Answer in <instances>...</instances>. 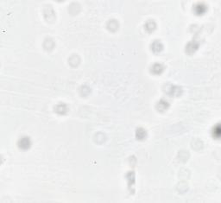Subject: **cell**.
I'll use <instances>...</instances> for the list:
<instances>
[{
	"label": "cell",
	"mask_w": 221,
	"mask_h": 203,
	"mask_svg": "<svg viewBox=\"0 0 221 203\" xmlns=\"http://www.w3.org/2000/svg\"><path fill=\"white\" fill-rule=\"evenodd\" d=\"M17 145H18V147H19L21 150H26L30 149V146H31V141H30V138L25 137V138L19 139V141H18V143H17Z\"/></svg>",
	"instance_id": "cell-1"
},
{
	"label": "cell",
	"mask_w": 221,
	"mask_h": 203,
	"mask_svg": "<svg viewBox=\"0 0 221 203\" xmlns=\"http://www.w3.org/2000/svg\"><path fill=\"white\" fill-rule=\"evenodd\" d=\"M166 92L168 93V94L169 96H180L182 93L181 88L179 87H175V86H169V88H167Z\"/></svg>",
	"instance_id": "cell-2"
},
{
	"label": "cell",
	"mask_w": 221,
	"mask_h": 203,
	"mask_svg": "<svg viewBox=\"0 0 221 203\" xmlns=\"http://www.w3.org/2000/svg\"><path fill=\"white\" fill-rule=\"evenodd\" d=\"M206 10H207V7L204 4H197L194 7V13L196 15H203L206 11Z\"/></svg>",
	"instance_id": "cell-3"
},
{
	"label": "cell",
	"mask_w": 221,
	"mask_h": 203,
	"mask_svg": "<svg viewBox=\"0 0 221 203\" xmlns=\"http://www.w3.org/2000/svg\"><path fill=\"white\" fill-rule=\"evenodd\" d=\"M151 49H152V51H153L154 53L158 54V53H160V52L163 51V44H162L159 41H155L152 43V45H151Z\"/></svg>",
	"instance_id": "cell-4"
},
{
	"label": "cell",
	"mask_w": 221,
	"mask_h": 203,
	"mask_svg": "<svg viewBox=\"0 0 221 203\" xmlns=\"http://www.w3.org/2000/svg\"><path fill=\"white\" fill-rule=\"evenodd\" d=\"M198 48H199V45H198L197 42H195V41H191V42H189L188 44V46L186 48V52H188L189 55H191V54L194 53L197 49H198Z\"/></svg>",
	"instance_id": "cell-5"
},
{
	"label": "cell",
	"mask_w": 221,
	"mask_h": 203,
	"mask_svg": "<svg viewBox=\"0 0 221 203\" xmlns=\"http://www.w3.org/2000/svg\"><path fill=\"white\" fill-rule=\"evenodd\" d=\"M156 107H157V110L159 112H164V111H166L169 107V104L168 103V101L162 99V100L159 101V103L157 104Z\"/></svg>",
	"instance_id": "cell-6"
},
{
	"label": "cell",
	"mask_w": 221,
	"mask_h": 203,
	"mask_svg": "<svg viewBox=\"0 0 221 203\" xmlns=\"http://www.w3.org/2000/svg\"><path fill=\"white\" fill-rule=\"evenodd\" d=\"M164 70V67L162 64H158V63H156L154 65L152 66V68H151V72L155 74H160L163 72Z\"/></svg>",
	"instance_id": "cell-7"
},
{
	"label": "cell",
	"mask_w": 221,
	"mask_h": 203,
	"mask_svg": "<svg viewBox=\"0 0 221 203\" xmlns=\"http://www.w3.org/2000/svg\"><path fill=\"white\" fill-rule=\"evenodd\" d=\"M146 136H147L146 130L143 128H139L136 131V137L138 140H143L144 138H146Z\"/></svg>",
	"instance_id": "cell-8"
},
{
	"label": "cell",
	"mask_w": 221,
	"mask_h": 203,
	"mask_svg": "<svg viewBox=\"0 0 221 203\" xmlns=\"http://www.w3.org/2000/svg\"><path fill=\"white\" fill-rule=\"evenodd\" d=\"M156 25L154 21H148L147 23H146V24H145V29H146V30L149 31V32L154 31L156 30Z\"/></svg>",
	"instance_id": "cell-9"
},
{
	"label": "cell",
	"mask_w": 221,
	"mask_h": 203,
	"mask_svg": "<svg viewBox=\"0 0 221 203\" xmlns=\"http://www.w3.org/2000/svg\"><path fill=\"white\" fill-rule=\"evenodd\" d=\"M55 110H56V112H57L58 113L65 114L67 112V107L64 104H60V105H58L56 106Z\"/></svg>",
	"instance_id": "cell-10"
},
{
	"label": "cell",
	"mask_w": 221,
	"mask_h": 203,
	"mask_svg": "<svg viewBox=\"0 0 221 203\" xmlns=\"http://www.w3.org/2000/svg\"><path fill=\"white\" fill-rule=\"evenodd\" d=\"M215 131H216V134H214L213 136L215 138H220V125L217 126V129H215Z\"/></svg>",
	"instance_id": "cell-11"
}]
</instances>
